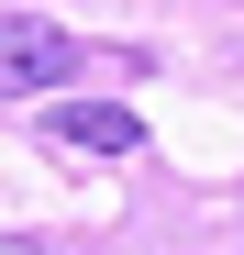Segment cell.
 I'll return each instance as SVG.
<instances>
[{"label":"cell","instance_id":"cell-1","mask_svg":"<svg viewBox=\"0 0 244 255\" xmlns=\"http://www.w3.org/2000/svg\"><path fill=\"white\" fill-rule=\"evenodd\" d=\"M78 56H89V45H78L67 22H33V11H0V111H11V100H45L56 78H78Z\"/></svg>","mask_w":244,"mask_h":255},{"label":"cell","instance_id":"cell-2","mask_svg":"<svg viewBox=\"0 0 244 255\" xmlns=\"http://www.w3.org/2000/svg\"><path fill=\"white\" fill-rule=\"evenodd\" d=\"M45 133L78 144V155H133V144H144V111H122V100H67V111H45Z\"/></svg>","mask_w":244,"mask_h":255},{"label":"cell","instance_id":"cell-3","mask_svg":"<svg viewBox=\"0 0 244 255\" xmlns=\"http://www.w3.org/2000/svg\"><path fill=\"white\" fill-rule=\"evenodd\" d=\"M0 255H45V244H33V233H0Z\"/></svg>","mask_w":244,"mask_h":255}]
</instances>
